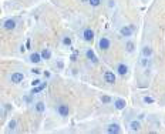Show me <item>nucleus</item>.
I'll use <instances>...</instances> for the list:
<instances>
[{"instance_id": "1", "label": "nucleus", "mask_w": 165, "mask_h": 134, "mask_svg": "<svg viewBox=\"0 0 165 134\" xmlns=\"http://www.w3.org/2000/svg\"><path fill=\"white\" fill-rule=\"evenodd\" d=\"M57 111H58V114L63 117H67L68 113H70V108H68L67 104H60L58 106V108H57Z\"/></svg>"}, {"instance_id": "2", "label": "nucleus", "mask_w": 165, "mask_h": 134, "mask_svg": "<svg viewBox=\"0 0 165 134\" xmlns=\"http://www.w3.org/2000/svg\"><path fill=\"white\" fill-rule=\"evenodd\" d=\"M104 80L110 84H114L115 83V74H114L113 71H105L104 73Z\"/></svg>"}, {"instance_id": "3", "label": "nucleus", "mask_w": 165, "mask_h": 134, "mask_svg": "<svg viewBox=\"0 0 165 134\" xmlns=\"http://www.w3.org/2000/svg\"><path fill=\"white\" fill-rule=\"evenodd\" d=\"M3 27H4L6 30H14L16 29V20H13V19L6 20L4 23H3Z\"/></svg>"}, {"instance_id": "4", "label": "nucleus", "mask_w": 165, "mask_h": 134, "mask_svg": "<svg viewBox=\"0 0 165 134\" xmlns=\"http://www.w3.org/2000/svg\"><path fill=\"white\" fill-rule=\"evenodd\" d=\"M132 33H134V27L124 26V27L121 29V36H124V37H130V36H132Z\"/></svg>"}, {"instance_id": "5", "label": "nucleus", "mask_w": 165, "mask_h": 134, "mask_svg": "<svg viewBox=\"0 0 165 134\" xmlns=\"http://www.w3.org/2000/svg\"><path fill=\"white\" fill-rule=\"evenodd\" d=\"M83 39L87 41H91L93 39H94V31L91 29H85L84 31H83Z\"/></svg>"}, {"instance_id": "6", "label": "nucleus", "mask_w": 165, "mask_h": 134, "mask_svg": "<svg viewBox=\"0 0 165 134\" xmlns=\"http://www.w3.org/2000/svg\"><path fill=\"white\" fill-rule=\"evenodd\" d=\"M98 47H100L101 50H108V49H110V40H108L107 37H102V39H100Z\"/></svg>"}, {"instance_id": "7", "label": "nucleus", "mask_w": 165, "mask_h": 134, "mask_svg": "<svg viewBox=\"0 0 165 134\" xmlns=\"http://www.w3.org/2000/svg\"><path fill=\"white\" fill-rule=\"evenodd\" d=\"M107 131L110 134H118L119 131H121V128H119L118 124H115V123H113V124H110L107 127Z\"/></svg>"}, {"instance_id": "8", "label": "nucleus", "mask_w": 165, "mask_h": 134, "mask_svg": "<svg viewBox=\"0 0 165 134\" xmlns=\"http://www.w3.org/2000/svg\"><path fill=\"white\" fill-rule=\"evenodd\" d=\"M85 56H87V58L90 60L91 63H98V57L95 56V53L93 52V50H87V53H85Z\"/></svg>"}, {"instance_id": "9", "label": "nucleus", "mask_w": 165, "mask_h": 134, "mask_svg": "<svg viewBox=\"0 0 165 134\" xmlns=\"http://www.w3.org/2000/svg\"><path fill=\"white\" fill-rule=\"evenodd\" d=\"M10 80H11V83L17 84V83H20L23 80V74H22V73H13L11 77H10Z\"/></svg>"}, {"instance_id": "10", "label": "nucleus", "mask_w": 165, "mask_h": 134, "mask_svg": "<svg viewBox=\"0 0 165 134\" xmlns=\"http://www.w3.org/2000/svg\"><path fill=\"white\" fill-rule=\"evenodd\" d=\"M114 106H115V108H117V110H122V108L125 107V100L117 99V100H115V103H114Z\"/></svg>"}, {"instance_id": "11", "label": "nucleus", "mask_w": 165, "mask_h": 134, "mask_svg": "<svg viewBox=\"0 0 165 134\" xmlns=\"http://www.w3.org/2000/svg\"><path fill=\"white\" fill-rule=\"evenodd\" d=\"M41 58H43V57H41V54H39V53H33V54L30 56V61L34 63V64H37Z\"/></svg>"}, {"instance_id": "12", "label": "nucleus", "mask_w": 165, "mask_h": 134, "mask_svg": "<svg viewBox=\"0 0 165 134\" xmlns=\"http://www.w3.org/2000/svg\"><path fill=\"white\" fill-rule=\"evenodd\" d=\"M117 71H118L119 74H122V76H124V74H127V71H128V67H127V66H125V64H118V66H117Z\"/></svg>"}, {"instance_id": "13", "label": "nucleus", "mask_w": 165, "mask_h": 134, "mask_svg": "<svg viewBox=\"0 0 165 134\" xmlns=\"http://www.w3.org/2000/svg\"><path fill=\"white\" fill-rule=\"evenodd\" d=\"M130 127H131L132 131H138V130L141 128V123H140V121H131L130 123Z\"/></svg>"}, {"instance_id": "14", "label": "nucleus", "mask_w": 165, "mask_h": 134, "mask_svg": "<svg viewBox=\"0 0 165 134\" xmlns=\"http://www.w3.org/2000/svg\"><path fill=\"white\" fill-rule=\"evenodd\" d=\"M41 57H43V60H48V58L51 57V52L48 49H44V50L41 52Z\"/></svg>"}, {"instance_id": "15", "label": "nucleus", "mask_w": 165, "mask_h": 134, "mask_svg": "<svg viewBox=\"0 0 165 134\" xmlns=\"http://www.w3.org/2000/svg\"><path fill=\"white\" fill-rule=\"evenodd\" d=\"M142 53H144V56H145V57H149V56L152 54V49H151L149 46H145L144 49H142Z\"/></svg>"}, {"instance_id": "16", "label": "nucleus", "mask_w": 165, "mask_h": 134, "mask_svg": "<svg viewBox=\"0 0 165 134\" xmlns=\"http://www.w3.org/2000/svg\"><path fill=\"white\" fill-rule=\"evenodd\" d=\"M44 87H46V83H41L39 87H34L33 90H31V94H37V93H40V91H41V90H43Z\"/></svg>"}, {"instance_id": "17", "label": "nucleus", "mask_w": 165, "mask_h": 134, "mask_svg": "<svg viewBox=\"0 0 165 134\" xmlns=\"http://www.w3.org/2000/svg\"><path fill=\"white\" fill-rule=\"evenodd\" d=\"M36 111L37 113H43L44 111V103H41V101L36 103Z\"/></svg>"}, {"instance_id": "18", "label": "nucleus", "mask_w": 165, "mask_h": 134, "mask_svg": "<svg viewBox=\"0 0 165 134\" xmlns=\"http://www.w3.org/2000/svg\"><path fill=\"white\" fill-rule=\"evenodd\" d=\"M16 127H17V123H16V120H11V121L9 123V130H11V131H13V130H14Z\"/></svg>"}, {"instance_id": "19", "label": "nucleus", "mask_w": 165, "mask_h": 134, "mask_svg": "<svg viewBox=\"0 0 165 134\" xmlns=\"http://www.w3.org/2000/svg\"><path fill=\"white\" fill-rule=\"evenodd\" d=\"M88 3H90V4H91V6H93V7H97V6H100V3H101V0H90Z\"/></svg>"}, {"instance_id": "20", "label": "nucleus", "mask_w": 165, "mask_h": 134, "mask_svg": "<svg viewBox=\"0 0 165 134\" xmlns=\"http://www.w3.org/2000/svg\"><path fill=\"white\" fill-rule=\"evenodd\" d=\"M101 101L102 103H110V101H111V97H110V96H102Z\"/></svg>"}, {"instance_id": "21", "label": "nucleus", "mask_w": 165, "mask_h": 134, "mask_svg": "<svg viewBox=\"0 0 165 134\" xmlns=\"http://www.w3.org/2000/svg\"><path fill=\"white\" fill-rule=\"evenodd\" d=\"M63 43H64L66 46H71V40H70V37H64V39H63Z\"/></svg>"}, {"instance_id": "22", "label": "nucleus", "mask_w": 165, "mask_h": 134, "mask_svg": "<svg viewBox=\"0 0 165 134\" xmlns=\"http://www.w3.org/2000/svg\"><path fill=\"white\" fill-rule=\"evenodd\" d=\"M127 50H128V52H132V50H134V44H132V43H131V41H128V43H127Z\"/></svg>"}, {"instance_id": "23", "label": "nucleus", "mask_w": 165, "mask_h": 134, "mask_svg": "<svg viewBox=\"0 0 165 134\" xmlns=\"http://www.w3.org/2000/svg\"><path fill=\"white\" fill-rule=\"evenodd\" d=\"M144 101L151 104V103H154V99H152V97H144Z\"/></svg>"}, {"instance_id": "24", "label": "nucleus", "mask_w": 165, "mask_h": 134, "mask_svg": "<svg viewBox=\"0 0 165 134\" xmlns=\"http://www.w3.org/2000/svg\"><path fill=\"white\" fill-rule=\"evenodd\" d=\"M148 61H149V60H148V57H145V58H142V60H141V64H142V66H147Z\"/></svg>"}, {"instance_id": "25", "label": "nucleus", "mask_w": 165, "mask_h": 134, "mask_svg": "<svg viewBox=\"0 0 165 134\" xmlns=\"http://www.w3.org/2000/svg\"><path fill=\"white\" fill-rule=\"evenodd\" d=\"M39 83H40V80L36 79V80H33V86H39Z\"/></svg>"}, {"instance_id": "26", "label": "nucleus", "mask_w": 165, "mask_h": 134, "mask_svg": "<svg viewBox=\"0 0 165 134\" xmlns=\"http://www.w3.org/2000/svg\"><path fill=\"white\" fill-rule=\"evenodd\" d=\"M31 71H33L34 74H39V73H40V70H39V69H33Z\"/></svg>"}, {"instance_id": "27", "label": "nucleus", "mask_w": 165, "mask_h": 134, "mask_svg": "<svg viewBox=\"0 0 165 134\" xmlns=\"http://www.w3.org/2000/svg\"><path fill=\"white\" fill-rule=\"evenodd\" d=\"M71 60H73V61H75V60H77V56H75V54H73V56H71Z\"/></svg>"}, {"instance_id": "28", "label": "nucleus", "mask_w": 165, "mask_h": 134, "mask_svg": "<svg viewBox=\"0 0 165 134\" xmlns=\"http://www.w3.org/2000/svg\"><path fill=\"white\" fill-rule=\"evenodd\" d=\"M26 47H27V49H30V40H27V43H26Z\"/></svg>"}, {"instance_id": "29", "label": "nucleus", "mask_w": 165, "mask_h": 134, "mask_svg": "<svg viewBox=\"0 0 165 134\" xmlns=\"http://www.w3.org/2000/svg\"><path fill=\"white\" fill-rule=\"evenodd\" d=\"M81 1H90V0H81Z\"/></svg>"}]
</instances>
